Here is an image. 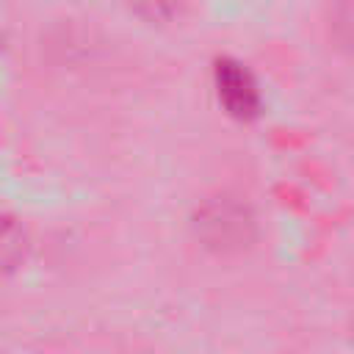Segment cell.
I'll return each instance as SVG.
<instances>
[{"label":"cell","mask_w":354,"mask_h":354,"mask_svg":"<svg viewBox=\"0 0 354 354\" xmlns=\"http://www.w3.org/2000/svg\"><path fill=\"white\" fill-rule=\"evenodd\" d=\"M191 232L210 254L230 257L246 252L257 241V216L249 202L218 194L196 205L191 216Z\"/></svg>","instance_id":"obj_1"},{"label":"cell","mask_w":354,"mask_h":354,"mask_svg":"<svg viewBox=\"0 0 354 354\" xmlns=\"http://www.w3.org/2000/svg\"><path fill=\"white\" fill-rule=\"evenodd\" d=\"M213 86L224 111L241 122H249L260 113V91L252 72L232 58H218L213 66Z\"/></svg>","instance_id":"obj_2"},{"label":"cell","mask_w":354,"mask_h":354,"mask_svg":"<svg viewBox=\"0 0 354 354\" xmlns=\"http://www.w3.org/2000/svg\"><path fill=\"white\" fill-rule=\"evenodd\" d=\"M30 249V235L22 221H17L8 213H0V279L14 274Z\"/></svg>","instance_id":"obj_3"},{"label":"cell","mask_w":354,"mask_h":354,"mask_svg":"<svg viewBox=\"0 0 354 354\" xmlns=\"http://www.w3.org/2000/svg\"><path fill=\"white\" fill-rule=\"evenodd\" d=\"M127 6L138 19L149 25H169L183 14L185 0H127Z\"/></svg>","instance_id":"obj_4"}]
</instances>
